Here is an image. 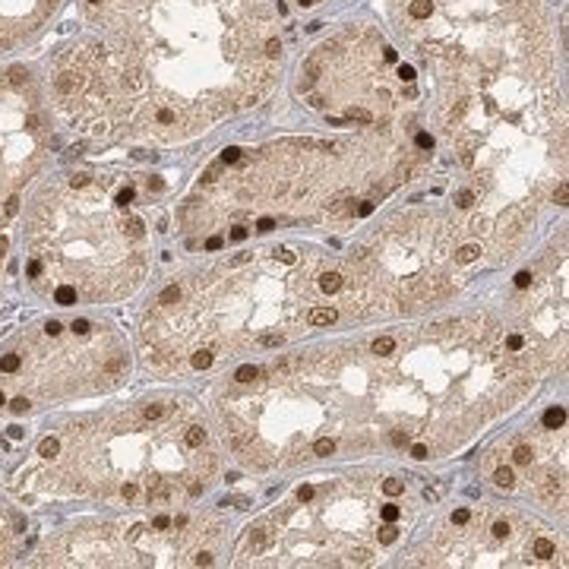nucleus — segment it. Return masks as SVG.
Segmentation results:
<instances>
[{"instance_id":"f257e3e1","label":"nucleus","mask_w":569,"mask_h":569,"mask_svg":"<svg viewBox=\"0 0 569 569\" xmlns=\"http://www.w3.org/2000/svg\"><path fill=\"white\" fill-rule=\"evenodd\" d=\"M51 67L63 121L99 142H183L263 102L282 63L272 0H86Z\"/></svg>"},{"instance_id":"f03ea898","label":"nucleus","mask_w":569,"mask_h":569,"mask_svg":"<svg viewBox=\"0 0 569 569\" xmlns=\"http://www.w3.org/2000/svg\"><path fill=\"white\" fill-rule=\"evenodd\" d=\"M140 181L73 171L48 183L26 219V279L58 307L121 301L146 276V224L133 212Z\"/></svg>"},{"instance_id":"7ed1b4c3","label":"nucleus","mask_w":569,"mask_h":569,"mask_svg":"<svg viewBox=\"0 0 569 569\" xmlns=\"http://www.w3.org/2000/svg\"><path fill=\"white\" fill-rule=\"evenodd\" d=\"M130 361L111 326L77 320L63 329L58 320L22 332L20 342L0 355V392L32 402H61L96 396L127 380Z\"/></svg>"},{"instance_id":"20e7f679","label":"nucleus","mask_w":569,"mask_h":569,"mask_svg":"<svg viewBox=\"0 0 569 569\" xmlns=\"http://www.w3.org/2000/svg\"><path fill=\"white\" fill-rule=\"evenodd\" d=\"M61 0H0V51L39 32Z\"/></svg>"},{"instance_id":"39448f33","label":"nucleus","mask_w":569,"mask_h":569,"mask_svg":"<svg viewBox=\"0 0 569 569\" xmlns=\"http://www.w3.org/2000/svg\"><path fill=\"white\" fill-rule=\"evenodd\" d=\"M339 320V310L336 307H313L310 310V317H307V323L310 326H329Z\"/></svg>"},{"instance_id":"423d86ee","label":"nucleus","mask_w":569,"mask_h":569,"mask_svg":"<svg viewBox=\"0 0 569 569\" xmlns=\"http://www.w3.org/2000/svg\"><path fill=\"white\" fill-rule=\"evenodd\" d=\"M396 348H399V339H392V336H380V339L370 346V351H373L377 358H392V355H396Z\"/></svg>"},{"instance_id":"0eeeda50","label":"nucleus","mask_w":569,"mask_h":569,"mask_svg":"<svg viewBox=\"0 0 569 569\" xmlns=\"http://www.w3.org/2000/svg\"><path fill=\"white\" fill-rule=\"evenodd\" d=\"M557 553V545L550 538H535L531 541V557H541V560H550Z\"/></svg>"},{"instance_id":"6e6552de","label":"nucleus","mask_w":569,"mask_h":569,"mask_svg":"<svg viewBox=\"0 0 569 569\" xmlns=\"http://www.w3.org/2000/svg\"><path fill=\"white\" fill-rule=\"evenodd\" d=\"M512 462H516V466H531V462H535V449H531L529 443H516V447H512Z\"/></svg>"},{"instance_id":"1a4fd4ad","label":"nucleus","mask_w":569,"mask_h":569,"mask_svg":"<svg viewBox=\"0 0 569 569\" xmlns=\"http://www.w3.org/2000/svg\"><path fill=\"white\" fill-rule=\"evenodd\" d=\"M313 456H320V459H329V456H336V449H339V443L332 440V437H323V440H313Z\"/></svg>"},{"instance_id":"9d476101","label":"nucleus","mask_w":569,"mask_h":569,"mask_svg":"<svg viewBox=\"0 0 569 569\" xmlns=\"http://www.w3.org/2000/svg\"><path fill=\"white\" fill-rule=\"evenodd\" d=\"M563 425H567V411L563 408H550L548 415H545V427L548 430H563Z\"/></svg>"},{"instance_id":"9b49d317","label":"nucleus","mask_w":569,"mask_h":569,"mask_svg":"<svg viewBox=\"0 0 569 569\" xmlns=\"http://www.w3.org/2000/svg\"><path fill=\"white\" fill-rule=\"evenodd\" d=\"M493 481H497V488H507V490L516 488V475H512V468L507 466H500L497 471H493Z\"/></svg>"},{"instance_id":"f8f14e48","label":"nucleus","mask_w":569,"mask_h":569,"mask_svg":"<svg viewBox=\"0 0 569 569\" xmlns=\"http://www.w3.org/2000/svg\"><path fill=\"white\" fill-rule=\"evenodd\" d=\"M234 380H238V383H253V380H260V367H241V370L234 373Z\"/></svg>"},{"instance_id":"ddd939ff","label":"nucleus","mask_w":569,"mask_h":569,"mask_svg":"<svg viewBox=\"0 0 569 569\" xmlns=\"http://www.w3.org/2000/svg\"><path fill=\"white\" fill-rule=\"evenodd\" d=\"M478 253H481V247L478 244H466L459 250V257H456V263H471V260H478Z\"/></svg>"},{"instance_id":"4468645a","label":"nucleus","mask_w":569,"mask_h":569,"mask_svg":"<svg viewBox=\"0 0 569 569\" xmlns=\"http://www.w3.org/2000/svg\"><path fill=\"white\" fill-rule=\"evenodd\" d=\"M383 490H387L389 497H399V493H406V481H399V478H387V481H383Z\"/></svg>"},{"instance_id":"2eb2a0df","label":"nucleus","mask_w":569,"mask_h":569,"mask_svg":"<svg viewBox=\"0 0 569 569\" xmlns=\"http://www.w3.org/2000/svg\"><path fill=\"white\" fill-rule=\"evenodd\" d=\"M377 535H380V541H383V545H392V541H399V529H396V526H383V529L377 531Z\"/></svg>"},{"instance_id":"dca6fc26","label":"nucleus","mask_w":569,"mask_h":569,"mask_svg":"<svg viewBox=\"0 0 569 569\" xmlns=\"http://www.w3.org/2000/svg\"><path fill=\"white\" fill-rule=\"evenodd\" d=\"M190 365L197 367V370H203V367L212 365V355H209V351H197V355L190 358Z\"/></svg>"},{"instance_id":"f3484780","label":"nucleus","mask_w":569,"mask_h":569,"mask_svg":"<svg viewBox=\"0 0 569 569\" xmlns=\"http://www.w3.org/2000/svg\"><path fill=\"white\" fill-rule=\"evenodd\" d=\"M471 203H475V190H459V193H456V206L468 209Z\"/></svg>"},{"instance_id":"a211bd4d","label":"nucleus","mask_w":569,"mask_h":569,"mask_svg":"<svg viewBox=\"0 0 569 569\" xmlns=\"http://www.w3.org/2000/svg\"><path fill=\"white\" fill-rule=\"evenodd\" d=\"M380 516H383V519H387V522H396V519H399V516H402V509L396 507V503H387V507L380 509Z\"/></svg>"},{"instance_id":"6ab92c4d","label":"nucleus","mask_w":569,"mask_h":569,"mask_svg":"<svg viewBox=\"0 0 569 569\" xmlns=\"http://www.w3.org/2000/svg\"><path fill=\"white\" fill-rule=\"evenodd\" d=\"M471 522V509H456L452 512V526H468Z\"/></svg>"},{"instance_id":"aec40b11","label":"nucleus","mask_w":569,"mask_h":569,"mask_svg":"<svg viewBox=\"0 0 569 569\" xmlns=\"http://www.w3.org/2000/svg\"><path fill=\"white\" fill-rule=\"evenodd\" d=\"M231 241H247L250 238V228H244V224H238V228H231V234H228Z\"/></svg>"},{"instance_id":"412c9836","label":"nucleus","mask_w":569,"mask_h":569,"mask_svg":"<svg viewBox=\"0 0 569 569\" xmlns=\"http://www.w3.org/2000/svg\"><path fill=\"white\" fill-rule=\"evenodd\" d=\"M313 497H317V488H310V485H305V488H298V500H301V503H310Z\"/></svg>"},{"instance_id":"4be33fe9","label":"nucleus","mask_w":569,"mask_h":569,"mask_svg":"<svg viewBox=\"0 0 569 569\" xmlns=\"http://www.w3.org/2000/svg\"><path fill=\"white\" fill-rule=\"evenodd\" d=\"M553 203L567 206V181H560V187L553 190Z\"/></svg>"},{"instance_id":"5701e85b","label":"nucleus","mask_w":569,"mask_h":569,"mask_svg":"<svg viewBox=\"0 0 569 569\" xmlns=\"http://www.w3.org/2000/svg\"><path fill=\"white\" fill-rule=\"evenodd\" d=\"M411 459H430V449H427L425 443H415V447H411Z\"/></svg>"},{"instance_id":"b1692460","label":"nucleus","mask_w":569,"mask_h":569,"mask_svg":"<svg viewBox=\"0 0 569 569\" xmlns=\"http://www.w3.org/2000/svg\"><path fill=\"white\" fill-rule=\"evenodd\" d=\"M284 339L282 336H263V339H260V346L263 348H276V346H282Z\"/></svg>"},{"instance_id":"393cba45","label":"nucleus","mask_w":569,"mask_h":569,"mask_svg":"<svg viewBox=\"0 0 569 569\" xmlns=\"http://www.w3.org/2000/svg\"><path fill=\"white\" fill-rule=\"evenodd\" d=\"M531 282H535V276H531V272H519V276H516V284H519V288H529Z\"/></svg>"},{"instance_id":"a878e982","label":"nucleus","mask_w":569,"mask_h":569,"mask_svg":"<svg viewBox=\"0 0 569 569\" xmlns=\"http://www.w3.org/2000/svg\"><path fill=\"white\" fill-rule=\"evenodd\" d=\"M276 228V219H260V224H257V231H272Z\"/></svg>"},{"instance_id":"bb28decb","label":"nucleus","mask_w":569,"mask_h":569,"mask_svg":"<svg viewBox=\"0 0 569 569\" xmlns=\"http://www.w3.org/2000/svg\"><path fill=\"white\" fill-rule=\"evenodd\" d=\"M219 247H222V238H212V241L206 244V250H219Z\"/></svg>"},{"instance_id":"cd10ccee","label":"nucleus","mask_w":569,"mask_h":569,"mask_svg":"<svg viewBox=\"0 0 569 569\" xmlns=\"http://www.w3.org/2000/svg\"><path fill=\"white\" fill-rule=\"evenodd\" d=\"M298 3H301V7H313L317 0H298Z\"/></svg>"}]
</instances>
